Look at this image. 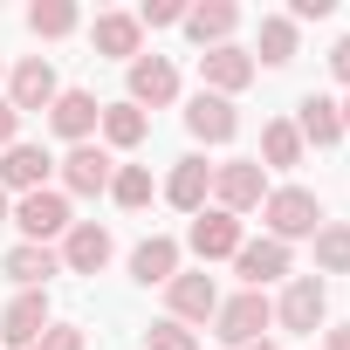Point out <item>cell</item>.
I'll return each instance as SVG.
<instances>
[{
    "instance_id": "obj_1",
    "label": "cell",
    "mask_w": 350,
    "mask_h": 350,
    "mask_svg": "<svg viewBox=\"0 0 350 350\" xmlns=\"http://www.w3.org/2000/svg\"><path fill=\"white\" fill-rule=\"evenodd\" d=\"M213 200H220V213H254L261 200H268V179H261V158H234V165H213Z\"/></svg>"
},
{
    "instance_id": "obj_2",
    "label": "cell",
    "mask_w": 350,
    "mask_h": 350,
    "mask_svg": "<svg viewBox=\"0 0 350 350\" xmlns=\"http://www.w3.org/2000/svg\"><path fill=\"white\" fill-rule=\"evenodd\" d=\"M261 213H268V227H275V241H282V247H288V241H302V234H316V220H323L316 193H302V186L268 193V200H261Z\"/></svg>"
},
{
    "instance_id": "obj_3",
    "label": "cell",
    "mask_w": 350,
    "mask_h": 350,
    "mask_svg": "<svg viewBox=\"0 0 350 350\" xmlns=\"http://www.w3.org/2000/svg\"><path fill=\"white\" fill-rule=\"evenodd\" d=\"M14 227H21L35 247H49L55 234H69V227H76V220H69V193H49V186H42V193H21Z\"/></svg>"
},
{
    "instance_id": "obj_4",
    "label": "cell",
    "mask_w": 350,
    "mask_h": 350,
    "mask_svg": "<svg viewBox=\"0 0 350 350\" xmlns=\"http://www.w3.org/2000/svg\"><path fill=\"white\" fill-rule=\"evenodd\" d=\"M323 316H329V288H323L316 275H295V282L282 288V302H275V323L295 329V336H309Z\"/></svg>"
},
{
    "instance_id": "obj_5",
    "label": "cell",
    "mask_w": 350,
    "mask_h": 350,
    "mask_svg": "<svg viewBox=\"0 0 350 350\" xmlns=\"http://www.w3.org/2000/svg\"><path fill=\"white\" fill-rule=\"evenodd\" d=\"M213 323H220V329H213L220 343H241V350H247V343H261V329L275 323V309H268V295H254V288H247V295L220 302V309H213Z\"/></svg>"
},
{
    "instance_id": "obj_6",
    "label": "cell",
    "mask_w": 350,
    "mask_h": 350,
    "mask_svg": "<svg viewBox=\"0 0 350 350\" xmlns=\"http://www.w3.org/2000/svg\"><path fill=\"white\" fill-rule=\"evenodd\" d=\"M42 329H49V295H42V288H21V295L8 302V316H0V343L35 350V343H42Z\"/></svg>"
},
{
    "instance_id": "obj_7",
    "label": "cell",
    "mask_w": 350,
    "mask_h": 350,
    "mask_svg": "<svg viewBox=\"0 0 350 350\" xmlns=\"http://www.w3.org/2000/svg\"><path fill=\"white\" fill-rule=\"evenodd\" d=\"M200 83H206L213 96H234V90L254 83V55L234 49V42H227V49H206V55H200Z\"/></svg>"
},
{
    "instance_id": "obj_8",
    "label": "cell",
    "mask_w": 350,
    "mask_h": 350,
    "mask_svg": "<svg viewBox=\"0 0 350 350\" xmlns=\"http://www.w3.org/2000/svg\"><path fill=\"white\" fill-rule=\"evenodd\" d=\"M62 268H69V275H103V268H110V227H96V220L69 227V234H62Z\"/></svg>"
},
{
    "instance_id": "obj_9",
    "label": "cell",
    "mask_w": 350,
    "mask_h": 350,
    "mask_svg": "<svg viewBox=\"0 0 350 350\" xmlns=\"http://www.w3.org/2000/svg\"><path fill=\"white\" fill-rule=\"evenodd\" d=\"M172 96H179V69H172L165 55H137V62H131V103H137V110H144V103L165 110Z\"/></svg>"
},
{
    "instance_id": "obj_10",
    "label": "cell",
    "mask_w": 350,
    "mask_h": 350,
    "mask_svg": "<svg viewBox=\"0 0 350 350\" xmlns=\"http://www.w3.org/2000/svg\"><path fill=\"white\" fill-rule=\"evenodd\" d=\"M49 124H55L69 144H90V131L103 124V103H96L90 90H62V96L49 103Z\"/></svg>"
},
{
    "instance_id": "obj_11",
    "label": "cell",
    "mask_w": 350,
    "mask_h": 350,
    "mask_svg": "<svg viewBox=\"0 0 350 350\" xmlns=\"http://www.w3.org/2000/svg\"><path fill=\"white\" fill-rule=\"evenodd\" d=\"M110 179H117L110 151H96V144H69V158H62V186H69V193H110Z\"/></svg>"
},
{
    "instance_id": "obj_12",
    "label": "cell",
    "mask_w": 350,
    "mask_h": 350,
    "mask_svg": "<svg viewBox=\"0 0 350 350\" xmlns=\"http://www.w3.org/2000/svg\"><path fill=\"white\" fill-rule=\"evenodd\" d=\"M206 193H213V165L206 158H179V165H172L165 200L179 206V213H206Z\"/></svg>"
},
{
    "instance_id": "obj_13",
    "label": "cell",
    "mask_w": 350,
    "mask_h": 350,
    "mask_svg": "<svg viewBox=\"0 0 350 350\" xmlns=\"http://www.w3.org/2000/svg\"><path fill=\"white\" fill-rule=\"evenodd\" d=\"M55 96H62V83H55V69H49L42 55H28V62L14 69V90H8V103H14L21 117H28V110H49Z\"/></svg>"
},
{
    "instance_id": "obj_14",
    "label": "cell",
    "mask_w": 350,
    "mask_h": 350,
    "mask_svg": "<svg viewBox=\"0 0 350 350\" xmlns=\"http://www.w3.org/2000/svg\"><path fill=\"white\" fill-rule=\"evenodd\" d=\"M186 131H193V137H206V144H227V137L241 131V117H234V103H227V96L200 90V96L186 103Z\"/></svg>"
},
{
    "instance_id": "obj_15",
    "label": "cell",
    "mask_w": 350,
    "mask_h": 350,
    "mask_svg": "<svg viewBox=\"0 0 350 350\" xmlns=\"http://www.w3.org/2000/svg\"><path fill=\"white\" fill-rule=\"evenodd\" d=\"M165 288H172V323H206V316L220 309L213 275H172Z\"/></svg>"
},
{
    "instance_id": "obj_16",
    "label": "cell",
    "mask_w": 350,
    "mask_h": 350,
    "mask_svg": "<svg viewBox=\"0 0 350 350\" xmlns=\"http://www.w3.org/2000/svg\"><path fill=\"white\" fill-rule=\"evenodd\" d=\"M49 179V151L42 144H8V158H0V193H42Z\"/></svg>"
},
{
    "instance_id": "obj_17",
    "label": "cell",
    "mask_w": 350,
    "mask_h": 350,
    "mask_svg": "<svg viewBox=\"0 0 350 350\" xmlns=\"http://www.w3.org/2000/svg\"><path fill=\"white\" fill-rule=\"evenodd\" d=\"M193 254H200V261H227V254H241V220L220 213V206L200 213V220H193Z\"/></svg>"
},
{
    "instance_id": "obj_18",
    "label": "cell",
    "mask_w": 350,
    "mask_h": 350,
    "mask_svg": "<svg viewBox=\"0 0 350 350\" xmlns=\"http://www.w3.org/2000/svg\"><path fill=\"white\" fill-rule=\"evenodd\" d=\"M234 268H241V282L261 295L275 275H288V247L282 241H241V254H234Z\"/></svg>"
},
{
    "instance_id": "obj_19",
    "label": "cell",
    "mask_w": 350,
    "mask_h": 350,
    "mask_svg": "<svg viewBox=\"0 0 350 350\" xmlns=\"http://www.w3.org/2000/svg\"><path fill=\"white\" fill-rule=\"evenodd\" d=\"M241 28V8L234 0H206V8H186V35L200 49H227V35Z\"/></svg>"
},
{
    "instance_id": "obj_20",
    "label": "cell",
    "mask_w": 350,
    "mask_h": 350,
    "mask_svg": "<svg viewBox=\"0 0 350 350\" xmlns=\"http://www.w3.org/2000/svg\"><path fill=\"white\" fill-rule=\"evenodd\" d=\"M8 282H21V288H49V275H62V254H49V247H35V241H21L8 261Z\"/></svg>"
},
{
    "instance_id": "obj_21",
    "label": "cell",
    "mask_w": 350,
    "mask_h": 350,
    "mask_svg": "<svg viewBox=\"0 0 350 350\" xmlns=\"http://www.w3.org/2000/svg\"><path fill=\"white\" fill-rule=\"evenodd\" d=\"M131 275H137V282H172V275H179V241H165V234L137 241V254H131Z\"/></svg>"
},
{
    "instance_id": "obj_22",
    "label": "cell",
    "mask_w": 350,
    "mask_h": 350,
    "mask_svg": "<svg viewBox=\"0 0 350 350\" xmlns=\"http://www.w3.org/2000/svg\"><path fill=\"white\" fill-rule=\"evenodd\" d=\"M295 137H309V144H336V137H343V117H336V103H329V96H309V103H302V124H295Z\"/></svg>"
},
{
    "instance_id": "obj_23",
    "label": "cell",
    "mask_w": 350,
    "mask_h": 350,
    "mask_svg": "<svg viewBox=\"0 0 350 350\" xmlns=\"http://www.w3.org/2000/svg\"><path fill=\"white\" fill-rule=\"evenodd\" d=\"M137 14H96V49L103 55H137Z\"/></svg>"
},
{
    "instance_id": "obj_24",
    "label": "cell",
    "mask_w": 350,
    "mask_h": 350,
    "mask_svg": "<svg viewBox=\"0 0 350 350\" xmlns=\"http://www.w3.org/2000/svg\"><path fill=\"white\" fill-rule=\"evenodd\" d=\"M103 137H110L117 151L144 144V110H137V103H103Z\"/></svg>"
},
{
    "instance_id": "obj_25",
    "label": "cell",
    "mask_w": 350,
    "mask_h": 350,
    "mask_svg": "<svg viewBox=\"0 0 350 350\" xmlns=\"http://www.w3.org/2000/svg\"><path fill=\"white\" fill-rule=\"evenodd\" d=\"M28 28L49 35V42H62V35L76 28V8H69V0H35V8H28Z\"/></svg>"
},
{
    "instance_id": "obj_26",
    "label": "cell",
    "mask_w": 350,
    "mask_h": 350,
    "mask_svg": "<svg viewBox=\"0 0 350 350\" xmlns=\"http://www.w3.org/2000/svg\"><path fill=\"white\" fill-rule=\"evenodd\" d=\"M110 200H117V206H131V213H137V206H151V172H144V165H117Z\"/></svg>"
},
{
    "instance_id": "obj_27",
    "label": "cell",
    "mask_w": 350,
    "mask_h": 350,
    "mask_svg": "<svg viewBox=\"0 0 350 350\" xmlns=\"http://www.w3.org/2000/svg\"><path fill=\"white\" fill-rule=\"evenodd\" d=\"M261 62H295V21H282V14H268L261 21Z\"/></svg>"
},
{
    "instance_id": "obj_28",
    "label": "cell",
    "mask_w": 350,
    "mask_h": 350,
    "mask_svg": "<svg viewBox=\"0 0 350 350\" xmlns=\"http://www.w3.org/2000/svg\"><path fill=\"white\" fill-rule=\"evenodd\" d=\"M316 268L350 275V227H316Z\"/></svg>"
},
{
    "instance_id": "obj_29",
    "label": "cell",
    "mask_w": 350,
    "mask_h": 350,
    "mask_svg": "<svg viewBox=\"0 0 350 350\" xmlns=\"http://www.w3.org/2000/svg\"><path fill=\"white\" fill-rule=\"evenodd\" d=\"M261 158H268V165H295V158H302L295 124H268V131H261Z\"/></svg>"
},
{
    "instance_id": "obj_30",
    "label": "cell",
    "mask_w": 350,
    "mask_h": 350,
    "mask_svg": "<svg viewBox=\"0 0 350 350\" xmlns=\"http://www.w3.org/2000/svg\"><path fill=\"white\" fill-rule=\"evenodd\" d=\"M151 350H200V336L186 323H151Z\"/></svg>"
},
{
    "instance_id": "obj_31",
    "label": "cell",
    "mask_w": 350,
    "mask_h": 350,
    "mask_svg": "<svg viewBox=\"0 0 350 350\" xmlns=\"http://www.w3.org/2000/svg\"><path fill=\"white\" fill-rule=\"evenodd\" d=\"M172 21H186L179 0H144V14H137V28H172Z\"/></svg>"
},
{
    "instance_id": "obj_32",
    "label": "cell",
    "mask_w": 350,
    "mask_h": 350,
    "mask_svg": "<svg viewBox=\"0 0 350 350\" xmlns=\"http://www.w3.org/2000/svg\"><path fill=\"white\" fill-rule=\"evenodd\" d=\"M35 350H83V329H76V323H49Z\"/></svg>"
},
{
    "instance_id": "obj_33",
    "label": "cell",
    "mask_w": 350,
    "mask_h": 350,
    "mask_svg": "<svg viewBox=\"0 0 350 350\" xmlns=\"http://www.w3.org/2000/svg\"><path fill=\"white\" fill-rule=\"evenodd\" d=\"M14 131H21V110H14V103H0V151L14 144Z\"/></svg>"
},
{
    "instance_id": "obj_34",
    "label": "cell",
    "mask_w": 350,
    "mask_h": 350,
    "mask_svg": "<svg viewBox=\"0 0 350 350\" xmlns=\"http://www.w3.org/2000/svg\"><path fill=\"white\" fill-rule=\"evenodd\" d=\"M288 14H295V21H323V14H329V0H295Z\"/></svg>"
},
{
    "instance_id": "obj_35",
    "label": "cell",
    "mask_w": 350,
    "mask_h": 350,
    "mask_svg": "<svg viewBox=\"0 0 350 350\" xmlns=\"http://www.w3.org/2000/svg\"><path fill=\"white\" fill-rule=\"evenodd\" d=\"M329 69H336V76H343V83H350V35H343V42H336V49H329Z\"/></svg>"
},
{
    "instance_id": "obj_36",
    "label": "cell",
    "mask_w": 350,
    "mask_h": 350,
    "mask_svg": "<svg viewBox=\"0 0 350 350\" xmlns=\"http://www.w3.org/2000/svg\"><path fill=\"white\" fill-rule=\"evenodd\" d=\"M329 350H350V323H336V329H329Z\"/></svg>"
},
{
    "instance_id": "obj_37",
    "label": "cell",
    "mask_w": 350,
    "mask_h": 350,
    "mask_svg": "<svg viewBox=\"0 0 350 350\" xmlns=\"http://www.w3.org/2000/svg\"><path fill=\"white\" fill-rule=\"evenodd\" d=\"M336 117H343V131H350V103H336Z\"/></svg>"
},
{
    "instance_id": "obj_38",
    "label": "cell",
    "mask_w": 350,
    "mask_h": 350,
    "mask_svg": "<svg viewBox=\"0 0 350 350\" xmlns=\"http://www.w3.org/2000/svg\"><path fill=\"white\" fill-rule=\"evenodd\" d=\"M247 350H275V343H268V336H261V343H247Z\"/></svg>"
},
{
    "instance_id": "obj_39",
    "label": "cell",
    "mask_w": 350,
    "mask_h": 350,
    "mask_svg": "<svg viewBox=\"0 0 350 350\" xmlns=\"http://www.w3.org/2000/svg\"><path fill=\"white\" fill-rule=\"evenodd\" d=\"M0 220H8V193H0Z\"/></svg>"
}]
</instances>
